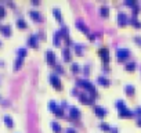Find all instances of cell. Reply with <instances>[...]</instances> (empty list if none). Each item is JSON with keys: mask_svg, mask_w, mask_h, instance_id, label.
Segmentation results:
<instances>
[{"mask_svg": "<svg viewBox=\"0 0 141 133\" xmlns=\"http://www.w3.org/2000/svg\"><path fill=\"white\" fill-rule=\"evenodd\" d=\"M116 105H118V108H119V117H131V115L134 114L133 111H130L129 108H126V105H125L123 101H118Z\"/></svg>", "mask_w": 141, "mask_h": 133, "instance_id": "6da1fadb", "label": "cell"}, {"mask_svg": "<svg viewBox=\"0 0 141 133\" xmlns=\"http://www.w3.org/2000/svg\"><path fill=\"white\" fill-rule=\"evenodd\" d=\"M116 55H118V60L123 61L130 55V50L126 49V47H118L116 49Z\"/></svg>", "mask_w": 141, "mask_h": 133, "instance_id": "7a4b0ae2", "label": "cell"}, {"mask_svg": "<svg viewBox=\"0 0 141 133\" xmlns=\"http://www.w3.org/2000/svg\"><path fill=\"white\" fill-rule=\"evenodd\" d=\"M78 83H79V85H83V86L86 87L87 90H89L90 93L93 94V96H96V87H94V85L91 83V82L86 81V79H79V81H78Z\"/></svg>", "mask_w": 141, "mask_h": 133, "instance_id": "3957f363", "label": "cell"}, {"mask_svg": "<svg viewBox=\"0 0 141 133\" xmlns=\"http://www.w3.org/2000/svg\"><path fill=\"white\" fill-rule=\"evenodd\" d=\"M98 54L101 55L102 61H104L105 64L109 61V50H108V49H105V47H101V49H98Z\"/></svg>", "mask_w": 141, "mask_h": 133, "instance_id": "277c9868", "label": "cell"}, {"mask_svg": "<svg viewBox=\"0 0 141 133\" xmlns=\"http://www.w3.org/2000/svg\"><path fill=\"white\" fill-rule=\"evenodd\" d=\"M50 82H51V83L55 86V89H58V90H60V89L62 87V85H61L60 78H58V76L55 75V73H51V75H50Z\"/></svg>", "mask_w": 141, "mask_h": 133, "instance_id": "5b68a950", "label": "cell"}, {"mask_svg": "<svg viewBox=\"0 0 141 133\" xmlns=\"http://www.w3.org/2000/svg\"><path fill=\"white\" fill-rule=\"evenodd\" d=\"M49 105H50V108H51V110H53V112H55V114H57V115H60V117H62V115H64V112H62V108H61L60 105H57L54 101H50V104H49Z\"/></svg>", "mask_w": 141, "mask_h": 133, "instance_id": "8992f818", "label": "cell"}, {"mask_svg": "<svg viewBox=\"0 0 141 133\" xmlns=\"http://www.w3.org/2000/svg\"><path fill=\"white\" fill-rule=\"evenodd\" d=\"M79 99H80V101L82 103H84V104H93V97H90V96H87L86 93H80L79 94Z\"/></svg>", "mask_w": 141, "mask_h": 133, "instance_id": "52a82bcc", "label": "cell"}, {"mask_svg": "<svg viewBox=\"0 0 141 133\" xmlns=\"http://www.w3.org/2000/svg\"><path fill=\"white\" fill-rule=\"evenodd\" d=\"M94 111H96V114L98 115L100 118H102V117L107 115V110H105L104 107H100V105H96V107H94Z\"/></svg>", "mask_w": 141, "mask_h": 133, "instance_id": "ba28073f", "label": "cell"}, {"mask_svg": "<svg viewBox=\"0 0 141 133\" xmlns=\"http://www.w3.org/2000/svg\"><path fill=\"white\" fill-rule=\"evenodd\" d=\"M46 58H47V63L49 64H54V61H55V54L51 51V50H47V53H46Z\"/></svg>", "mask_w": 141, "mask_h": 133, "instance_id": "9c48e42d", "label": "cell"}, {"mask_svg": "<svg viewBox=\"0 0 141 133\" xmlns=\"http://www.w3.org/2000/svg\"><path fill=\"white\" fill-rule=\"evenodd\" d=\"M118 21H119L120 25H125L126 22H127V17H126L125 13H119L118 14Z\"/></svg>", "mask_w": 141, "mask_h": 133, "instance_id": "30bf717a", "label": "cell"}, {"mask_svg": "<svg viewBox=\"0 0 141 133\" xmlns=\"http://www.w3.org/2000/svg\"><path fill=\"white\" fill-rule=\"evenodd\" d=\"M70 117L79 118V117H80V110L76 108V107H70Z\"/></svg>", "mask_w": 141, "mask_h": 133, "instance_id": "8fae6325", "label": "cell"}, {"mask_svg": "<svg viewBox=\"0 0 141 133\" xmlns=\"http://www.w3.org/2000/svg\"><path fill=\"white\" fill-rule=\"evenodd\" d=\"M62 55H64V60H65V61L70 60V53H69L68 47H64V49H62Z\"/></svg>", "mask_w": 141, "mask_h": 133, "instance_id": "7c38bea8", "label": "cell"}, {"mask_svg": "<svg viewBox=\"0 0 141 133\" xmlns=\"http://www.w3.org/2000/svg\"><path fill=\"white\" fill-rule=\"evenodd\" d=\"M76 26H78L79 29H82V31H83L84 33H89V28H87V26L84 25V24L82 22V21H78V22H76Z\"/></svg>", "mask_w": 141, "mask_h": 133, "instance_id": "4fadbf2b", "label": "cell"}, {"mask_svg": "<svg viewBox=\"0 0 141 133\" xmlns=\"http://www.w3.org/2000/svg\"><path fill=\"white\" fill-rule=\"evenodd\" d=\"M29 44H31V46H33V47H36L37 46V36L36 35H32L31 37H29Z\"/></svg>", "mask_w": 141, "mask_h": 133, "instance_id": "5bb4252c", "label": "cell"}, {"mask_svg": "<svg viewBox=\"0 0 141 133\" xmlns=\"http://www.w3.org/2000/svg\"><path fill=\"white\" fill-rule=\"evenodd\" d=\"M100 14L104 15V17H107L108 14H109V8H108L107 6H101V7H100Z\"/></svg>", "mask_w": 141, "mask_h": 133, "instance_id": "9a60e30c", "label": "cell"}, {"mask_svg": "<svg viewBox=\"0 0 141 133\" xmlns=\"http://www.w3.org/2000/svg\"><path fill=\"white\" fill-rule=\"evenodd\" d=\"M97 81H98V83L105 85V86H107V85H109V81H108L105 76H98V78H97Z\"/></svg>", "mask_w": 141, "mask_h": 133, "instance_id": "2e32d148", "label": "cell"}, {"mask_svg": "<svg viewBox=\"0 0 141 133\" xmlns=\"http://www.w3.org/2000/svg\"><path fill=\"white\" fill-rule=\"evenodd\" d=\"M51 128L54 129V130L57 132V133H60V132H61V126H60V123L55 122V121H54V122H51Z\"/></svg>", "mask_w": 141, "mask_h": 133, "instance_id": "e0dca14e", "label": "cell"}, {"mask_svg": "<svg viewBox=\"0 0 141 133\" xmlns=\"http://www.w3.org/2000/svg\"><path fill=\"white\" fill-rule=\"evenodd\" d=\"M60 39H61V32H55V33H54V37H53V40H54V43L55 44H58V43H60Z\"/></svg>", "mask_w": 141, "mask_h": 133, "instance_id": "ac0fdd59", "label": "cell"}, {"mask_svg": "<svg viewBox=\"0 0 141 133\" xmlns=\"http://www.w3.org/2000/svg\"><path fill=\"white\" fill-rule=\"evenodd\" d=\"M53 14L55 15V18H57L58 21H62V18H61V13H60L58 8H54V10H53Z\"/></svg>", "mask_w": 141, "mask_h": 133, "instance_id": "d6986e66", "label": "cell"}, {"mask_svg": "<svg viewBox=\"0 0 141 133\" xmlns=\"http://www.w3.org/2000/svg\"><path fill=\"white\" fill-rule=\"evenodd\" d=\"M29 15H31L32 18H35V20H39L40 18L39 13H37V11H35V10H31V11H29Z\"/></svg>", "mask_w": 141, "mask_h": 133, "instance_id": "ffe728a7", "label": "cell"}, {"mask_svg": "<svg viewBox=\"0 0 141 133\" xmlns=\"http://www.w3.org/2000/svg\"><path fill=\"white\" fill-rule=\"evenodd\" d=\"M126 93H127V94H133L134 93V86L127 85V86H126Z\"/></svg>", "mask_w": 141, "mask_h": 133, "instance_id": "44dd1931", "label": "cell"}, {"mask_svg": "<svg viewBox=\"0 0 141 133\" xmlns=\"http://www.w3.org/2000/svg\"><path fill=\"white\" fill-rule=\"evenodd\" d=\"M17 25H18L19 28H26V24H25V21H24L22 18H19L18 21H17Z\"/></svg>", "mask_w": 141, "mask_h": 133, "instance_id": "7402d4cb", "label": "cell"}, {"mask_svg": "<svg viewBox=\"0 0 141 133\" xmlns=\"http://www.w3.org/2000/svg\"><path fill=\"white\" fill-rule=\"evenodd\" d=\"M4 121H6V123H7V126H13V119H11L8 115H6V117H4Z\"/></svg>", "mask_w": 141, "mask_h": 133, "instance_id": "603a6c76", "label": "cell"}, {"mask_svg": "<svg viewBox=\"0 0 141 133\" xmlns=\"http://www.w3.org/2000/svg\"><path fill=\"white\" fill-rule=\"evenodd\" d=\"M14 65H15V68L18 69V68L22 65V58H21V57H18V58H17V61L14 63Z\"/></svg>", "mask_w": 141, "mask_h": 133, "instance_id": "cb8c5ba5", "label": "cell"}, {"mask_svg": "<svg viewBox=\"0 0 141 133\" xmlns=\"http://www.w3.org/2000/svg\"><path fill=\"white\" fill-rule=\"evenodd\" d=\"M134 68H136V64L134 63H127V65H126V69L127 71H133Z\"/></svg>", "mask_w": 141, "mask_h": 133, "instance_id": "d4e9b609", "label": "cell"}, {"mask_svg": "<svg viewBox=\"0 0 141 133\" xmlns=\"http://www.w3.org/2000/svg\"><path fill=\"white\" fill-rule=\"evenodd\" d=\"M131 24H133L134 26H137V28H141V24L138 20H136V18H131Z\"/></svg>", "mask_w": 141, "mask_h": 133, "instance_id": "484cf974", "label": "cell"}, {"mask_svg": "<svg viewBox=\"0 0 141 133\" xmlns=\"http://www.w3.org/2000/svg\"><path fill=\"white\" fill-rule=\"evenodd\" d=\"M100 126H101L102 129H105V130H108V132H111V130H112V128H111L109 125H107V123H104V122H102V123H101V125H100Z\"/></svg>", "mask_w": 141, "mask_h": 133, "instance_id": "4316f807", "label": "cell"}, {"mask_svg": "<svg viewBox=\"0 0 141 133\" xmlns=\"http://www.w3.org/2000/svg\"><path fill=\"white\" fill-rule=\"evenodd\" d=\"M2 31L4 32L6 35H8L11 32V28H10V26H2Z\"/></svg>", "mask_w": 141, "mask_h": 133, "instance_id": "83f0119b", "label": "cell"}, {"mask_svg": "<svg viewBox=\"0 0 141 133\" xmlns=\"http://www.w3.org/2000/svg\"><path fill=\"white\" fill-rule=\"evenodd\" d=\"M18 54H19V57H24V55L26 54V49H18Z\"/></svg>", "mask_w": 141, "mask_h": 133, "instance_id": "f1b7e54d", "label": "cell"}, {"mask_svg": "<svg viewBox=\"0 0 141 133\" xmlns=\"http://www.w3.org/2000/svg\"><path fill=\"white\" fill-rule=\"evenodd\" d=\"M72 71H73V72H76V71H79V64L73 63V64H72Z\"/></svg>", "mask_w": 141, "mask_h": 133, "instance_id": "f546056e", "label": "cell"}, {"mask_svg": "<svg viewBox=\"0 0 141 133\" xmlns=\"http://www.w3.org/2000/svg\"><path fill=\"white\" fill-rule=\"evenodd\" d=\"M75 50H76V53H82V46H80V44H76Z\"/></svg>", "mask_w": 141, "mask_h": 133, "instance_id": "4dcf8cb0", "label": "cell"}, {"mask_svg": "<svg viewBox=\"0 0 141 133\" xmlns=\"http://www.w3.org/2000/svg\"><path fill=\"white\" fill-rule=\"evenodd\" d=\"M65 132H66V133H76V130H75L73 128H66Z\"/></svg>", "mask_w": 141, "mask_h": 133, "instance_id": "1f68e13d", "label": "cell"}, {"mask_svg": "<svg viewBox=\"0 0 141 133\" xmlns=\"http://www.w3.org/2000/svg\"><path fill=\"white\" fill-rule=\"evenodd\" d=\"M134 40H136L137 43H140V46H141V37L140 36H136V37H134Z\"/></svg>", "mask_w": 141, "mask_h": 133, "instance_id": "d6a6232c", "label": "cell"}, {"mask_svg": "<svg viewBox=\"0 0 141 133\" xmlns=\"http://www.w3.org/2000/svg\"><path fill=\"white\" fill-rule=\"evenodd\" d=\"M55 67H57V71H60V72H64V69L61 68V65H55Z\"/></svg>", "mask_w": 141, "mask_h": 133, "instance_id": "836d02e7", "label": "cell"}, {"mask_svg": "<svg viewBox=\"0 0 141 133\" xmlns=\"http://www.w3.org/2000/svg\"><path fill=\"white\" fill-rule=\"evenodd\" d=\"M136 111H137V114H140V115H141V107H138Z\"/></svg>", "mask_w": 141, "mask_h": 133, "instance_id": "e575fe53", "label": "cell"}, {"mask_svg": "<svg viewBox=\"0 0 141 133\" xmlns=\"http://www.w3.org/2000/svg\"><path fill=\"white\" fill-rule=\"evenodd\" d=\"M111 132H112V133H118V129L116 128H112V130H111Z\"/></svg>", "mask_w": 141, "mask_h": 133, "instance_id": "d590c367", "label": "cell"}, {"mask_svg": "<svg viewBox=\"0 0 141 133\" xmlns=\"http://www.w3.org/2000/svg\"><path fill=\"white\" fill-rule=\"evenodd\" d=\"M137 125H138V126H141V118H140L138 121H137Z\"/></svg>", "mask_w": 141, "mask_h": 133, "instance_id": "8d00e7d4", "label": "cell"}]
</instances>
